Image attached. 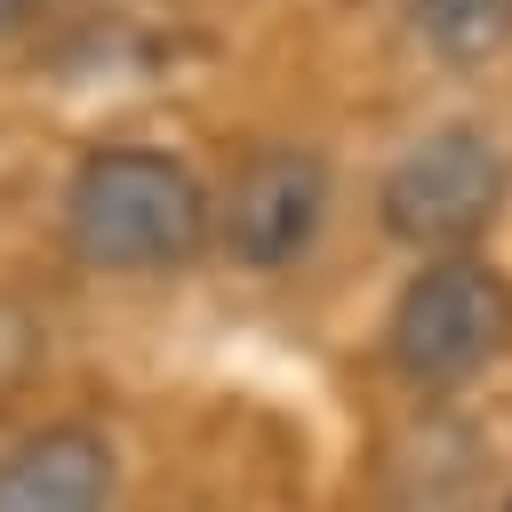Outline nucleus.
<instances>
[{"label":"nucleus","mask_w":512,"mask_h":512,"mask_svg":"<svg viewBox=\"0 0 512 512\" xmlns=\"http://www.w3.org/2000/svg\"><path fill=\"white\" fill-rule=\"evenodd\" d=\"M40 8H48V0H0V40H16V32L40 16Z\"/></svg>","instance_id":"8"},{"label":"nucleus","mask_w":512,"mask_h":512,"mask_svg":"<svg viewBox=\"0 0 512 512\" xmlns=\"http://www.w3.org/2000/svg\"><path fill=\"white\" fill-rule=\"evenodd\" d=\"M120 456L96 424H40L0 448V512H112Z\"/></svg>","instance_id":"5"},{"label":"nucleus","mask_w":512,"mask_h":512,"mask_svg":"<svg viewBox=\"0 0 512 512\" xmlns=\"http://www.w3.org/2000/svg\"><path fill=\"white\" fill-rule=\"evenodd\" d=\"M320 216H328V160L304 144H264L240 160L224 216H216V240L248 272H288L320 240Z\"/></svg>","instance_id":"4"},{"label":"nucleus","mask_w":512,"mask_h":512,"mask_svg":"<svg viewBox=\"0 0 512 512\" xmlns=\"http://www.w3.org/2000/svg\"><path fill=\"white\" fill-rule=\"evenodd\" d=\"M512 336V288L480 256H432L392 304V368L416 392H464Z\"/></svg>","instance_id":"2"},{"label":"nucleus","mask_w":512,"mask_h":512,"mask_svg":"<svg viewBox=\"0 0 512 512\" xmlns=\"http://www.w3.org/2000/svg\"><path fill=\"white\" fill-rule=\"evenodd\" d=\"M408 24L440 64H464V72L512 48V0H408Z\"/></svg>","instance_id":"7"},{"label":"nucleus","mask_w":512,"mask_h":512,"mask_svg":"<svg viewBox=\"0 0 512 512\" xmlns=\"http://www.w3.org/2000/svg\"><path fill=\"white\" fill-rule=\"evenodd\" d=\"M392 512H496V456L480 424L424 416L392 448Z\"/></svg>","instance_id":"6"},{"label":"nucleus","mask_w":512,"mask_h":512,"mask_svg":"<svg viewBox=\"0 0 512 512\" xmlns=\"http://www.w3.org/2000/svg\"><path fill=\"white\" fill-rule=\"evenodd\" d=\"M64 248L88 272H176L208 248L216 208L200 176L160 144H96L64 176Z\"/></svg>","instance_id":"1"},{"label":"nucleus","mask_w":512,"mask_h":512,"mask_svg":"<svg viewBox=\"0 0 512 512\" xmlns=\"http://www.w3.org/2000/svg\"><path fill=\"white\" fill-rule=\"evenodd\" d=\"M504 200V152L488 128L472 120H440L432 136H416L392 168H384V192H376V216L400 248H424V256H464L488 216Z\"/></svg>","instance_id":"3"}]
</instances>
